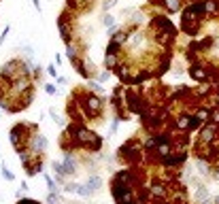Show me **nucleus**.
<instances>
[{
	"label": "nucleus",
	"mask_w": 219,
	"mask_h": 204,
	"mask_svg": "<svg viewBox=\"0 0 219 204\" xmlns=\"http://www.w3.org/2000/svg\"><path fill=\"white\" fill-rule=\"evenodd\" d=\"M79 107L83 108V115L85 117H96L100 115V111H102V102H100V98L98 96H92V94H87L81 102H77Z\"/></svg>",
	"instance_id": "nucleus-1"
},
{
	"label": "nucleus",
	"mask_w": 219,
	"mask_h": 204,
	"mask_svg": "<svg viewBox=\"0 0 219 204\" xmlns=\"http://www.w3.org/2000/svg\"><path fill=\"white\" fill-rule=\"evenodd\" d=\"M26 147L32 149L34 153H45V149H47V138H45L40 132H34L30 138H28V145H26Z\"/></svg>",
	"instance_id": "nucleus-2"
},
{
	"label": "nucleus",
	"mask_w": 219,
	"mask_h": 204,
	"mask_svg": "<svg viewBox=\"0 0 219 204\" xmlns=\"http://www.w3.org/2000/svg\"><path fill=\"white\" fill-rule=\"evenodd\" d=\"M64 168H66V172H68V177H73V174H77L79 172V164H77V159L73 157V151H68V153H64Z\"/></svg>",
	"instance_id": "nucleus-3"
},
{
	"label": "nucleus",
	"mask_w": 219,
	"mask_h": 204,
	"mask_svg": "<svg viewBox=\"0 0 219 204\" xmlns=\"http://www.w3.org/2000/svg\"><path fill=\"white\" fill-rule=\"evenodd\" d=\"M174 128L181 130V132H189V128H192V117H189V115L177 117V119H174Z\"/></svg>",
	"instance_id": "nucleus-4"
},
{
	"label": "nucleus",
	"mask_w": 219,
	"mask_h": 204,
	"mask_svg": "<svg viewBox=\"0 0 219 204\" xmlns=\"http://www.w3.org/2000/svg\"><path fill=\"white\" fill-rule=\"evenodd\" d=\"M149 193H151L153 198H164V196H166V185H164V183H153V185L149 187Z\"/></svg>",
	"instance_id": "nucleus-5"
},
{
	"label": "nucleus",
	"mask_w": 219,
	"mask_h": 204,
	"mask_svg": "<svg viewBox=\"0 0 219 204\" xmlns=\"http://www.w3.org/2000/svg\"><path fill=\"white\" fill-rule=\"evenodd\" d=\"M100 185H102V179H100L98 174H92V177H87V187H89L92 192H98V189H100Z\"/></svg>",
	"instance_id": "nucleus-6"
},
{
	"label": "nucleus",
	"mask_w": 219,
	"mask_h": 204,
	"mask_svg": "<svg viewBox=\"0 0 219 204\" xmlns=\"http://www.w3.org/2000/svg\"><path fill=\"white\" fill-rule=\"evenodd\" d=\"M194 117L200 121V123H204V121H207V117H211V111H208V108H198Z\"/></svg>",
	"instance_id": "nucleus-7"
},
{
	"label": "nucleus",
	"mask_w": 219,
	"mask_h": 204,
	"mask_svg": "<svg viewBox=\"0 0 219 204\" xmlns=\"http://www.w3.org/2000/svg\"><path fill=\"white\" fill-rule=\"evenodd\" d=\"M45 183H47V187H49V192H60V187H58V183L51 179L49 174H45Z\"/></svg>",
	"instance_id": "nucleus-8"
},
{
	"label": "nucleus",
	"mask_w": 219,
	"mask_h": 204,
	"mask_svg": "<svg viewBox=\"0 0 219 204\" xmlns=\"http://www.w3.org/2000/svg\"><path fill=\"white\" fill-rule=\"evenodd\" d=\"M192 74H194V79H198V81L207 79V72H204V70H200V66H194V68H192Z\"/></svg>",
	"instance_id": "nucleus-9"
},
{
	"label": "nucleus",
	"mask_w": 219,
	"mask_h": 204,
	"mask_svg": "<svg viewBox=\"0 0 219 204\" xmlns=\"http://www.w3.org/2000/svg\"><path fill=\"white\" fill-rule=\"evenodd\" d=\"M104 64H107V68H113V66L117 64V58H115V53H107V58H104Z\"/></svg>",
	"instance_id": "nucleus-10"
},
{
	"label": "nucleus",
	"mask_w": 219,
	"mask_h": 204,
	"mask_svg": "<svg viewBox=\"0 0 219 204\" xmlns=\"http://www.w3.org/2000/svg\"><path fill=\"white\" fill-rule=\"evenodd\" d=\"M166 7H168V11H179L181 2L179 0H166Z\"/></svg>",
	"instance_id": "nucleus-11"
},
{
	"label": "nucleus",
	"mask_w": 219,
	"mask_h": 204,
	"mask_svg": "<svg viewBox=\"0 0 219 204\" xmlns=\"http://www.w3.org/2000/svg\"><path fill=\"white\" fill-rule=\"evenodd\" d=\"M2 177H4L7 181H15V174H13V172L7 168V166H2Z\"/></svg>",
	"instance_id": "nucleus-12"
},
{
	"label": "nucleus",
	"mask_w": 219,
	"mask_h": 204,
	"mask_svg": "<svg viewBox=\"0 0 219 204\" xmlns=\"http://www.w3.org/2000/svg\"><path fill=\"white\" fill-rule=\"evenodd\" d=\"M45 92H47L49 96H55V94H58V89H55V85H51V83H45Z\"/></svg>",
	"instance_id": "nucleus-13"
},
{
	"label": "nucleus",
	"mask_w": 219,
	"mask_h": 204,
	"mask_svg": "<svg viewBox=\"0 0 219 204\" xmlns=\"http://www.w3.org/2000/svg\"><path fill=\"white\" fill-rule=\"evenodd\" d=\"M17 204H40L38 200H32V198H19Z\"/></svg>",
	"instance_id": "nucleus-14"
},
{
	"label": "nucleus",
	"mask_w": 219,
	"mask_h": 204,
	"mask_svg": "<svg viewBox=\"0 0 219 204\" xmlns=\"http://www.w3.org/2000/svg\"><path fill=\"white\" fill-rule=\"evenodd\" d=\"M109 77H111V72H109V70H102L100 74H98V81H107Z\"/></svg>",
	"instance_id": "nucleus-15"
},
{
	"label": "nucleus",
	"mask_w": 219,
	"mask_h": 204,
	"mask_svg": "<svg viewBox=\"0 0 219 204\" xmlns=\"http://www.w3.org/2000/svg\"><path fill=\"white\" fill-rule=\"evenodd\" d=\"M115 4H117V0H104L102 7H104V9H111V7H115Z\"/></svg>",
	"instance_id": "nucleus-16"
},
{
	"label": "nucleus",
	"mask_w": 219,
	"mask_h": 204,
	"mask_svg": "<svg viewBox=\"0 0 219 204\" xmlns=\"http://www.w3.org/2000/svg\"><path fill=\"white\" fill-rule=\"evenodd\" d=\"M113 21H115V19H113L111 15H107V17L102 19V24H104V26H113Z\"/></svg>",
	"instance_id": "nucleus-17"
},
{
	"label": "nucleus",
	"mask_w": 219,
	"mask_h": 204,
	"mask_svg": "<svg viewBox=\"0 0 219 204\" xmlns=\"http://www.w3.org/2000/svg\"><path fill=\"white\" fill-rule=\"evenodd\" d=\"M47 72H49V74H51V77H55V66L51 64V66H49V68H47Z\"/></svg>",
	"instance_id": "nucleus-18"
},
{
	"label": "nucleus",
	"mask_w": 219,
	"mask_h": 204,
	"mask_svg": "<svg viewBox=\"0 0 219 204\" xmlns=\"http://www.w3.org/2000/svg\"><path fill=\"white\" fill-rule=\"evenodd\" d=\"M34 7H36V9H40V0H34Z\"/></svg>",
	"instance_id": "nucleus-19"
}]
</instances>
